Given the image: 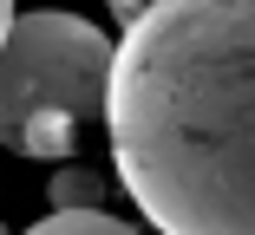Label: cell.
I'll use <instances>...</instances> for the list:
<instances>
[{
	"label": "cell",
	"mask_w": 255,
	"mask_h": 235,
	"mask_svg": "<svg viewBox=\"0 0 255 235\" xmlns=\"http://www.w3.org/2000/svg\"><path fill=\"white\" fill-rule=\"evenodd\" d=\"M13 20H20V13H13V0H0V46H7V33H13Z\"/></svg>",
	"instance_id": "cell-5"
},
{
	"label": "cell",
	"mask_w": 255,
	"mask_h": 235,
	"mask_svg": "<svg viewBox=\"0 0 255 235\" xmlns=\"http://www.w3.org/2000/svg\"><path fill=\"white\" fill-rule=\"evenodd\" d=\"M125 7H131V13H137V7H144V0H125Z\"/></svg>",
	"instance_id": "cell-6"
},
{
	"label": "cell",
	"mask_w": 255,
	"mask_h": 235,
	"mask_svg": "<svg viewBox=\"0 0 255 235\" xmlns=\"http://www.w3.org/2000/svg\"><path fill=\"white\" fill-rule=\"evenodd\" d=\"M46 203H53V209H98V203H105V176L79 170V163H59L53 183H46Z\"/></svg>",
	"instance_id": "cell-3"
},
{
	"label": "cell",
	"mask_w": 255,
	"mask_h": 235,
	"mask_svg": "<svg viewBox=\"0 0 255 235\" xmlns=\"http://www.w3.org/2000/svg\"><path fill=\"white\" fill-rule=\"evenodd\" d=\"M118 46L79 13H20L0 46V144L20 157H72L79 118H105Z\"/></svg>",
	"instance_id": "cell-2"
},
{
	"label": "cell",
	"mask_w": 255,
	"mask_h": 235,
	"mask_svg": "<svg viewBox=\"0 0 255 235\" xmlns=\"http://www.w3.org/2000/svg\"><path fill=\"white\" fill-rule=\"evenodd\" d=\"M26 235H137V229L118 222V216H98V209H53L46 222H33Z\"/></svg>",
	"instance_id": "cell-4"
},
{
	"label": "cell",
	"mask_w": 255,
	"mask_h": 235,
	"mask_svg": "<svg viewBox=\"0 0 255 235\" xmlns=\"http://www.w3.org/2000/svg\"><path fill=\"white\" fill-rule=\"evenodd\" d=\"M105 137L157 235H255V0H144Z\"/></svg>",
	"instance_id": "cell-1"
}]
</instances>
